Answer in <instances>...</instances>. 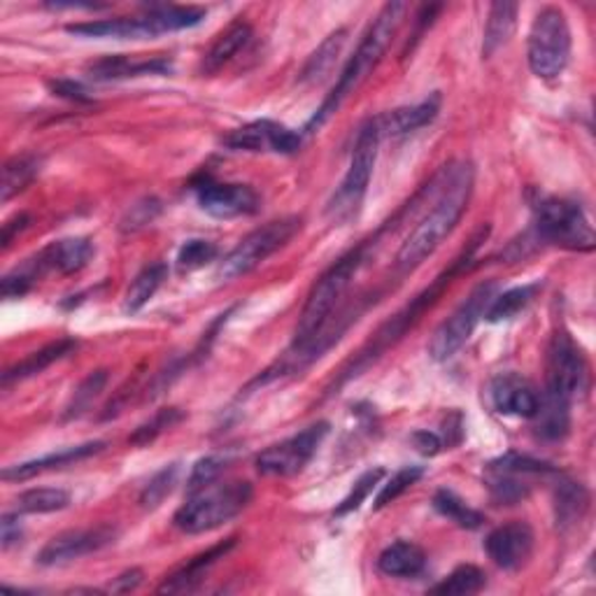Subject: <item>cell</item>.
<instances>
[{
	"instance_id": "obj_5",
	"label": "cell",
	"mask_w": 596,
	"mask_h": 596,
	"mask_svg": "<svg viewBox=\"0 0 596 596\" xmlns=\"http://www.w3.org/2000/svg\"><path fill=\"white\" fill-rule=\"evenodd\" d=\"M381 140H383V133H381L377 117L369 119L359 129L352 159H350V168L327 206V217L331 222L346 224L361 210V203H364L369 185H371V175L377 161V148H381Z\"/></svg>"
},
{
	"instance_id": "obj_30",
	"label": "cell",
	"mask_w": 596,
	"mask_h": 596,
	"mask_svg": "<svg viewBox=\"0 0 596 596\" xmlns=\"http://www.w3.org/2000/svg\"><path fill=\"white\" fill-rule=\"evenodd\" d=\"M571 404L562 401V399H554V396H544L538 404V410L534 414V429L540 439L546 441H562L566 433H569V426H571V412H569Z\"/></svg>"
},
{
	"instance_id": "obj_18",
	"label": "cell",
	"mask_w": 596,
	"mask_h": 596,
	"mask_svg": "<svg viewBox=\"0 0 596 596\" xmlns=\"http://www.w3.org/2000/svg\"><path fill=\"white\" fill-rule=\"evenodd\" d=\"M490 396L496 412L527 420L534 418L540 404V396L536 394L534 385L515 373L496 375L490 385Z\"/></svg>"
},
{
	"instance_id": "obj_3",
	"label": "cell",
	"mask_w": 596,
	"mask_h": 596,
	"mask_svg": "<svg viewBox=\"0 0 596 596\" xmlns=\"http://www.w3.org/2000/svg\"><path fill=\"white\" fill-rule=\"evenodd\" d=\"M252 501V484L245 480H214L198 487L191 496L179 505L173 525L185 534H206L220 529L226 522L236 519Z\"/></svg>"
},
{
	"instance_id": "obj_7",
	"label": "cell",
	"mask_w": 596,
	"mask_h": 596,
	"mask_svg": "<svg viewBox=\"0 0 596 596\" xmlns=\"http://www.w3.org/2000/svg\"><path fill=\"white\" fill-rule=\"evenodd\" d=\"M571 59V28L559 8H544L531 24L527 40V61L534 75L559 78Z\"/></svg>"
},
{
	"instance_id": "obj_26",
	"label": "cell",
	"mask_w": 596,
	"mask_h": 596,
	"mask_svg": "<svg viewBox=\"0 0 596 596\" xmlns=\"http://www.w3.org/2000/svg\"><path fill=\"white\" fill-rule=\"evenodd\" d=\"M589 511V492L583 482L559 478L554 487V519L557 527L566 531L581 525Z\"/></svg>"
},
{
	"instance_id": "obj_46",
	"label": "cell",
	"mask_w": 596,
	"mask_h": 596,
	"mask_svg": "<svg viewBox=\"0 0 596 596\" xmlns=\"http://www.w3.org/2000/svg\"><path fill=\"white\" fill-rule=\"evenodd\" d=\"M49 89L54 96L72 101V103H92V96L84 89V84L75 82V80H51Z\"/></svg>"
},
{
	"instance_id": "obj_1",
	"label": "cell",
	"mask_w": 596,
	"mask_h": 596,
	"mask_svg": "<svg viewBox=\"0 0 596 596\" xmlns=\"http://www.w3.org/2000/svg\"><path fill=\"white\" fill-rule=\"evenodd\" d=\"M476 171L466 161L443 171V185L436 203H433L424 220L412 229L410 236L399 247V255H396V264L401 270L420 266L453 233L468 208V201H471Z\"/></svg>"
},
{
	"instance_id": "obj_10",
	"label": "cell",
	"mask_w": 596,
	"mask_h": 596,
	"mask_svg": "<svg viewBox=\"0 0 596 596\" xmlns=\"http://www.w3.org/2000/svg\"><path fill=\"white\" fill-rule=\"evenodd\" d=\"M496 282H480L459 308L433 331L429 342V354L433 361H447L461 350L464 342L476 331L480 319H484L487 308H490V303L496 296Z\"/></svg>"
},
{
	"instance_id": "obj_6",
	"label": "cell",
	"mask_w": 596,
	"mask_h": 596,
	"mask_svg": "<svg viewBox=\"0 0 596 596\" xmlns=\"http://www.w3.org/2000/svg\"><path fill=\"white\" fill-rule=\"evenodd\" d=\"M364 249L366 247H357L348 252L346 257H340L327 273H324L313 292L308 294V301H305V308L301 313L296 336H294V348H305L308 342L329 324V315L336 308V303L342 299V294L348 292V287L352 284L357 270L364 264Z\"/></svg>"
},
{
	"instance_id": "obj_16",
	"label": "cell",
	"mask_w": 596,
	"mask_h": 596,
	"mask_svg": "<svg viewBox=\"0 0 596 596\" xmlns=\"http://www.w3.org/2000/svg\"><path fill=\"white\" fill-rule=\"evenodd\" d=\"M196 201L210 217L217 220H236V217L255 214L259 210V194L247 185H222L206 177L194 187Z\"/></svg>"
},
{
	"instance_id": "obj_48",
	"label": "cell",
	"mask_w": 596,
	"mask_h": 596,
	"mask_svg": "<svg viewBox=\"0 0 596 596\" xmlns=\"http://www.w3.org/2000/svg\"><path fill=\"white\" fill-rule=\"evenodd\" d=\"M0 538H3V550L12 548L14 544H20V540H22L20 517H16V515H3V522H0Z\"/></svg>"
},
{
	"instance_id": "obj_37",
	"label": "cell",
	"mask_w": 596,
	"mask_h": 596,
	"mask_svg": "<svg viewBox=\"0 0 596 596\" xmlns=\"http://www.w3.org/2000/svg\"><path fill=\"white\" fill-rule=\"evenodd\" d=\"M536 289H538L536 284H525V287L509 289V292H503V294H496L494 301L490 303V308H487L484 319L487 322L513 319L519 311H525L527 305L531 303Z\"/></svg>"
},
{
	"instance_id": "obj_19",
	"label": "cell",
	"mask_w": 596,
	"mask_h": 596,
	"mask_svg": "<svg viewBox=\"0 0 596 596\" xmlns=\"http://www.w3.org/2000/svg\"><path fill=\"white\" fill-rule=\"evenodd\" d=\"M103 447H105L103 441L63 447V449H57V453H49L45 457L31 459V461H24V464H16V466H8L5 471H3V480H10V482L28 480V478H35L38 474L51 471V468H61V466H68V464H75V461L94 457V455L101 453Z\"/></svg>"
},
{
	"instance_id": "obj_42",
	"label": "cell",
	"mask_w": 596,
	"mask_h": 596,
	"mask_svg": "<svg viewBox=\"0 0 596 596\" xmlns=\"http://www.w3.org/2000/svg\"><path fill=\"white\" fill-rule=\"evenodd\" d=\"M220 255L214 243L210 241H189L177 252V268L179 270H198L208 264H212Z\"/></svg>"
},
{
	"instance_id": "obj_13",
	"label": "cell",
	"mask_w": 596,
	"mask_h": 596,
	"mask_svg": "<svg viewBox=\"0 0 596 596\" xmlns=\"http://www.w3.org/2000/svg\"><path fill=\"white\" fill-rule=\"evenodd\" d=\"M329 436V422H317L308 429H303L294 436L284 439L282 443H276L266 447L257 457V471L261 476L273 478H289L301 474L311 459L317 455L319 445Z\"/></svg>"
},
{
	"instance_id": "obj_38",
	"label": "cell",
	"mask_w": 596,
	"mask_h": 596,
	"mask_svg": "<svg viewBox=\"0 0 596 596\" xmlns=\"http://www.w3.org/2000/svg\"><path fill=\"white\" fill-rule=\"evenodd\" d=\"M484 583H487V577L478 566L464 564L449 573L443 583L431 587V592L445 594V596H466V594H478L484 587Z\"/></svg>"
},
{
	"instance_id": "obj_11",
	"label": "cell",
	"mask_w": 596,
	"mask_h": 596,
	"mask_svg": "<svg viewBox=\"0 0 596 596\" xmlns=\"http://www.w3.org/2000/svg\"><path fill=\"white\" fill-rule=\"evenodd\" d=\"M589 389V366L583 350L566 331H557L548 348L546 394L571 404Z\"/></svg>"
},
{
	"instance_id": "obj_17",
	"label": "cell",
	"mask_w": 596,
	"mask_h": 596,
	"mask_svg": "<svg viewBox=\"0 0 596 596\" xmlns=\"http://www.w3.org/2000/svg\"><path fill=\"white\" fill-rule=\"evenodd\" d=\"M534 529L527 522H509L496 527L484 540V550L492 562L503 571H519L534 552Z\"/></svg>"
},
{
	"instance_id": "obj_49",
	"label": "cell",
	"mask_w": 596,
	"mask_h": 596,
	"mask_svg": "<svg viewBox=\"0 0 596 596\" xmlns=\"http://www.w3.org/2000/svg\"><path fill=\"white\" fill-rule=\"evenodd\" d=\"M142 583V571L140 569H129V571H124L121 575H117L113 585H110V592L115 594H129L133 589H138Z\"/></svg>"
},
{
	"instance_id": "obj_50",
	"label": "cell",
	"mask_w": 596,
	"mask_h": 596,
	"mask_svg": "<svg viewBox=\"0 0 596 596\" xmlns=\"http://www.w3.org/2000/svg\"><path fill=\"white\" fill-rule=\"evenodd\" d=\"M28 222H31V217H28L26 212L14 214L12 220H8V222L3 224V233H0V243H3V247H10L16 233H22V231L28 226Z\"/></svg>"
},
{
	"instance_id": "obj_2",
	"label": "cell",
	"mask_w": 596,
	"mask_h": 596,
	"mask_svg": "<svg viewBox=\"0 0 596 596\" xmlns=\"http://www.w3.org/2000/svg\"><path fill=\"white\" fill-rule=\"evenodd\" d=\"M406 10H408L406 3H387L381 10V14L375 16V22L371 24V28L364 35V40L359 43L357 51L352 54V59L348 61L346 68H342L334 92L327 96V101L322 103L315 117L308 121V126H305V131H315V129H319V126L327 124L329 117L334 113H338V107L348 101V96H352L357 89L369 80V75L377 68V63L383 61L385 51L389 49V45L394 40V35L399 33Z\"/></svg>"
},
{
	"instance_id": "obj_22",
	"label": "cell",
	"mask_w": 596,
	"mask_h": 596,
	"mask_svg": "<svg viewBox=\"0 0 596 596\" xmlns=\"http://www.w3.org/2000/svg\"><path fill=\"white\" fill-rule=\"evenodd\" d=\"M236 546V538H229L224 544L210 548L208 552H201L198 557H194L189 564H185L179 571H175L171 577H166L164 583L159 587V594H185L191 592L198 583L203 581L206 573L224 559L229 554V550Z\"/></svg>"
},
{
	"instance_id": "obj_36",
	"label": "cell",
	"mask_w": 596,
	"mask_h": 596,
	"mask_svg": "<svg viewBox=\"0 0 596 596\" xmlns=\"http://www.w3.org/2000/svg\"><path fill=\"white\" fill-rule=\"evenodd\" d=\"M105 385H107V371L101 369V371H92V373H89V375L84 377V381L78 385V389L72 392L70 401H68V406H66V410H63V420L68 422V420H78V418H82V414H84L89 408H92L94 401L103 394Z\"/></svg>"
},
{
	"instance_id": "obj_39",
	"label": "cell",
	"mask_w": 596,
	"mask_h": 596,
	"mask_svg": "<svg viewBox=\"0 0 596 596\" xmlns=\"http://www.w3.org/2000/svg\"><path fill=\"white\" fill-rule=\"evenodd\" d=\"M424 476V468L422 466H406L401 468V471H396L383 487L381 492H377L375 501H373V511H383L385 505H389L392 501L399 499L406 490H410V487L418 482L420 478Z\"/></svg>"
},
{
	"instance_id": "obj_29",
	"label": "cell",
	"mask_w": 596,
	"mask_h": 596,
	"mask_svg": "<svg viewBox=\"0 0 596 596\" xmlns=\"http://www.w3.org/2000/svg\"><path fill=\"white\" fill-rule=\"evenodd\" d=\"M517 5L515 3H494L487 14L484 38H482V57L490 59L505 43L511 40L517 26Z\"/></svg>"
},
{
	"instance_id": "obj_33",
	"label": "cell",
	"mask_w": 596,
	"mask_h": 596,
	"mask_svg": "<svg viewBox=\"0 0 596 596\" xmlns=\"http://www.w3.org/2000/svg\"><path fill=\"white\" fill-rule=\"evenodd\" d=\"M40 164L43 161L35 154H22L10 159L5 168H3V185H0V201L8 203L10 198H14L16 194H22L35 175L40 173Z\"/></svg>"
},
{
	"instance_id": "obj_32",
	"label": "cell",
	"mask_w": 596,
	"mask_h": 596,
	"mask_svg": "<svg viewBox=\"0 0 596 596\" xmlns=\"http://www.w3.org/2000/svg\"><path fill=\"white\" fill-rule=\"evenodd\" d=\"M168 278V266L166 264H150L148 268H142L140 273L136 276V280L131 282L129 292L124 296V313H138L142 311L144 305H148L154 294L159 292V287L164 284V280Z\"/></svg>"
},
{
	"instance_id": "obj_43",
	"label": "cell",
	"mask_w": 596,
	"mask_h": 596,
	"mask_svg": "<svg viewBox=\"0 0 596 596\" xmlns=\"http://www.w3.org/2000/svg\"><path fill=\"white\" fill-rule=\"evenodd\" d=\"M383 476H385L383 468H373V471H366L364 476H361V478L354 482L352 492H350L346 499H342V503L336 509V515L342 517V515H348V513L357 511L359 505L369 499V494L373 492V487L383 480Z\"/></svg>"
},
{
	"instance_id": "obj_21",
	"label": "cell",
	"mask_w": 596,
	"mask_h": 596,
	"mask_svg": "<svg viewBox=\"0 0 596 596\" xmlns=\"http://www.w3.org/2000/svg\"><path fill=\"white\" fill-rule=\"evenodd\" d=\"M66 31L80 38H113V40H136V38H154V28L148 20V14L140 16H121V20H98V22H82L68 24Z\"/></svg>"
},
{
	"instance_id": "obj_14",
	"label": "cell",
	"mask_w": 596,
	"mask_h": 596,
	"mask_svg": "<svg viewBox=\"0 0 596 596\" xmlns=\"http://www.w3.org/2000/svg\"><path fill=\"white\" fill-rule=\"evenodd\" d=\"M117 529L101 525V527H89V529H70L59 536L47 540V546L38 552V564L40 566H59L75 562L80 557L94 554L107 546H113L117 540Z\"/></svg>"
},
{
	"instance_id": "obj_27",
	"label": "cell",
	"mask_w": 596,
	"mask_h": 596,
	"mask_svg": "<svg viewBox=\"0 0 596 596\" xmlns=\"http://www.w3.org/2000/svg\"><path fill=\"white\" fill-rule=\"evenodd\" d=\"M426 566V554L410 540H396L377 557V569L389 577H414Z\"/></svg>"
},
{
	"instance_id": "obj_20",
	"label": "cell",
	"mask_w": 596,
	"mask_h": 596,
	"mask_svg": "<svg viewBox=\"0 0 596 596\" xmlns=\"http://www.w3.org/2000/svg\"><path fill=\"white\" fill-rule=\"evenodd\" d=\"M171 61L168 59H136V57H124V54H117V57H103L94 63H89V75L98 82H110V80H126V78H140V75H164V72H171Z\"/></svg>"
},
{
	"instance_id": "obj_31",
	"label": "cell",
	"mask_w": 596,
	"mask_h": 596,
	"mask_svg": "<svg viewBox=\"0 0 596 596\" xmlns=\"http://www.w3.org/2000/svg\"><path fill=\"white\" fill-rule=\"evenodd\" d=\"M346 40H348V28H338L336 33H331L329 38L317 47V51L308 59V63L303 66L299 80L303 84H317L327 78L334 70L342 47H346Z\"/></svg>"
},
{
	"instance_id": "obj_34",
	"label": "cell",
	"mask_w": 596,
	"mask_h": 596,
	"mask_svg": "<svg viewBox=\"0 0 596 596\" xmlns=\"http://www.w3.org/2000/svg\"><path fill=\"white\" fill-rule=\"evenodd\" d=\"M70 505V494L57 487H38V490H28L16 496V511L28 515L57 513Z\"/></svg>"
},
{
	"instance_id": "obj_4",
	"label": "cell",
	"mask_w": 596,
	"mask_h": 596,
	"mask_svg": "<svg viewBox=\"0 0 596 596\" xmlns=\"http://www.w3.org/2000/svg\"><path fill=\"white\" fill-rule=\"evenodd\" d=\"M487 233H490V226H482V229L476 233V236H474L471 247H468V249L464 252V255H461V259H457L453 266H449L441 278H436V282H433L429 289H424V292L408 305L406 311H401L399 315H394V317L385 324V327L373 336V340L369 342V346L359 352V357H357V361L352 364V369L348 371L346 377H342V381H348V377H352V375H359L361 369H366V366L371 364V361H375V359L381 357L387 348H392L394 342L399 340V338L412 327L414 322H420V317L426 313V308H431V305L439 301V296L443 294V289L455 280V276L459 273L461 266H466L468 259L474 257V249H476L480 243H484Z\"/></svg>"
},
{
	"instance_id": "obj_25",
	"label": "cell",
	"mask_w": 596,
	"mask_h": 596,
	"mask_svg": "<svg viewBox=\"0 0 596 596\" xmlns=\"http://www.w3.org/2000/svg\"><path fill=\"white\" fill-rule=\"evenodd\" d=\"M441 110V96L433 94L431 98L418 103V105H408L399 107V110H392L387 115L377 117V124H381V133L385 136H406L422 129V126L431 124L439 117Z\"/></svg>"
},
{
	"instance_id": "obj_45",
	"label": "cell",
	"mask_w": 596,
	"mask_h": 596,
	"mask_svg": "<svg viewBox=\"0 0 596 596\" xmlns=\"http://www.w3.org/2000/svg\"><path fill=\"white\" fill-rule=\"evenodd\" d=\"M159 212H161V203L156 201V198H142V201H138L136 206H131L129 212L124 214L121 231L124 233H136L142 226L152 224L156 220Z\"/></svg>"
},
{
	"instance_id": "obj_40",
	"label": "cell",
	"mask_w": 596,
	"mask_h": 596,
	"mask_svg": "<svg viewBox=\"0 0 596 596\" xmlns=\"http://www.w3.org/2000/svg\"><path fill=\"white\" fill-rule=\"evenodd\" d=\"M185 420V414L179 408H164V410H159L154 412L152 418L140 424L136 431H133V436L129 439L133 445H150L152 441H156L161 433L173 429L175 424H179Z\"/></svg>"
},
{
	"instance_id": "obj_15",
	"label": "cell",
	"mask_w": 596,
	"mask_h": 596,
	"mask_svg": "<svg viewBox=\"0 0 596 596\" xmlns=\"http://www.w3.org/2000/svg\"><path fill=\"white\" fill-rule=\"evenodd\" d=\"M303 142V136L294 129H287V126L278 121H252L241 126V129L231 131L224 138V144L231 150L241 152H276V154H294L299 152Z\"/></svg>"
},
{
	"instance_id": "obj_35",
	"label": "cell",
	"mask_w": 596,
	"mask_h": 596,
	"mask_svg": "<svg viewBox=\"0 0 596 596\" xmlns=\"http://www.w3.org/2000/svg\"><path fill=\"white\" fill-rule=\"evenodd\" d=\"M433 509H436L449 522H455V525L461 529H480L482 522H484L482 513L471 509V505H468L464 499H459L455 492H449V490L436 492V496H433Z\"/></svg>"
},
{
	"instance_id": "obj_44",
	"label": "cell",
	"mask_w": 596,
	"mask_h": 596,
	"mask_svg": "<svg viewBox=\"0 0 596 596\" xmlns=\"http://www.w3.org/2000/svg\"><path fill=\"white\" fill-rule=\"evenodd\" d=\"M226 464H229V457H224V455H210V457L198 459L191 468V476H189V492L198 490V487H203V484H210L214 480H220V476L226 471Z\"/></svg>"
},
{
	"instance_id": "obj_12",
	"label": "cell",
	"mask_w": 596,
	"mask_h": 596,
	"mask_svg": "<svg viewBox=\"0 0 596 596\" xmlns=\"http://www.w3.org/2000/svg\"><path fill=\"white\" fill-rule=\"evenodd\" d=\"M557 468L548 461H540L527 455L509 453L499 459H494L484 471V480L494 501L513 505L525 501L531 494V478L550 476Z\"/></svg>"
},
{
	"instance_id": "obj_23",
	"label": "cell",
	"mask_w": 596,
	"mask_h": 596,
	"mask_svg": "<svg viewBox=\"0 0 596 596\" xmlns=\"http://www.w3.org/2000/svg\"><path fill=\"white\" fill-rule=\"evenodd\" d=\"M94 257V245L89 243L86 238H63L47 245L38 259L45 268V273L49 270H57L61 276H72L80 273V270L92 261Z\"/></svg>"
},
{
	"instance_id": "obj_28",
	"label": "cell",
	"mask_w": 596,
	"mask_h": 596,
	"mask_svg": "<svg viewBox=\"0 0 596 596\" xmlns=\"http://www.w3.org/2000/svg\"><path fill=\"white\" fill-rule=\"evenodd\" d=\"M252 26L247 22H233L229 28H224L217 40L210 45L203 57V72L212 75V72L222 70L236 54L249 43Z\"/></svg>"
},
{
	"instance_id": "obj_41",
	"label": "cell",
	"mask_w": 596,
	"mask_h": 596,
	"mask_svg": "<svg viewBox=\"0 0 596 596\" xmlns=\"http://www.w3.org/2000/svg\"><path fill=\"white\" fill-rule=\"evenodd\" d=\"M177 464H171L166 466L164 471H159L150 482L148 487H144L142 494H140V505L142 509H156V505L164 503V499L173 492V487H175V480H177Z\"/></svg>"
},
{
	"instance_id": "obj_24",
	"label": "cell",
	"mask_w": 596,
	"mask_h": 596,
	"mask_svg": "<svg viewBox=\"0 0 596 596\" xmlns=\"http://www.w3.org/2000/svg\"><path fill=\"white\" fill-rule=\"evenodd\" d=\"M75 350H78V340H72V338H59V340L49 342V346L31 352L24 361H20V364H14L12 369H8L3 373V387L8 389L14 383H22V381H28V377L40 375L51 364H57V361L66 359L68 354H72Z\"/></svg>"
},
{
	"instance_id": "obj_9",
	"label": "cell",
	"mask_w": 596,
	"mask_h": 596,
	"mask_svg": "<svg viewBox=\"0 0 596 596\" xmlns=\"http://www.w3.org/2000/svg\"><path fill=\"white\" fill-rule=\"evenodd\" d=\"M534 212H536L534 226L540 241L577 252H589L594 247L592 224L585 210L577 203L566 201V198L546 196L538 198Z\"/></svg>"
},
{
	"instance_id": "obj_8",
	"label": "cell",
	"mask_w": 596,
	"mask_h": 596,
	"mask_svg": "<svg viewBox=\"0 0 596 596\" xmlns=\"http://www.w3.org/2000/svg\"><path fill=\"white\" fill-rule=\"evenodd\" d=\"M301 217H280V220L252 231L222 259L220 268H217V280L231 282L252 273V270L259 268L268 257H273L278 249L292 241L301 231Z\"/></svg>"
},
{
	"instance_id": "obj_47",
	"label": "cell",
	"mask_w": 596,
	"mask_h": 596,
	"mask_svg": "<svg viewBox=\"0 0 596 596\" xmlns=\"http://www.w3.org/2000/svg\"><path fill=\"white\" fill-rule=\"evenodd\" d=\"M412 443H414V447L420 449L422 455H429V457L439 455L443 449V445H445V441L439 436V433H433V431H418L412 436Z\"/></svg>"
}]
</instances>
